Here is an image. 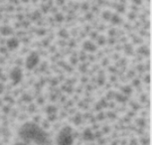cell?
<instances>
[{"instance_id": "13", "label": "cell", "mask_w": 152, "mask_h": 145, "mask_svg": "<svg viewBox=\"0 0 152 145\" xmlns=\"http://www.w3.org/2000/svg\"><path fill=\"white\" fill-rule=\"evenodd\" d=\"M97 41H99V45H104L105 44V38H104V37H99Z\"/></svg>"}, {"instance_id": "17", "label": "cell", "mask_w": 152, "mask_h": 145, "mask_svg": "<svg viewBox=\"0 0 152 145\" xmlns=\"http://www.w3.org/2000/svg\"><path fill=\"white\" fill-rule=\"evenodd\" d=\"M64 1H65V0H57V2H58L59 4H63V3H64Z\"/></svg>"}, {"instance_id": "11", "label": "cell", "mask_w": 152, "mask_h": 145, "mask_svg": "<svg viewBox=\"0 0 152 145\" xmlns=\"http://www.w3.org/2000/svg\"><path fill=\"white\" fill-rule=\"evenodd\" d=\"M111 15H113V14H111L110 11H104V12L102 13V18H104V20H110Z\"/></svg>"}, {"instance_id": "3", "label": "cell", "mask_w": 152, "mask_h": 145, "mask_svg": "<svg viewBox=\"0 0 152 145\" xmlns=\"http://www.w3.org/2000/svg\"><path fill=\"white\" fill-rule=\"evenodd\" d=\"M22 77H23V73H22V70L20 69L19 67H15L13 68L12 71L10 73V79L11 81L14 85H18L22 79Z\"/></svg>"}, {"instance_id": "19", "label": "cell", "mask_w": 152, "mask_h": 145, "mask_svg": "<svg viewBox=\"0 0 152 145\" xmlns=\"http://www.w3.org/2000/svg\"><path fill=\"white\" fill-rule=\"evenodd\" d=\"M21 1H22V2H24V3H27V2L29 1V0H21Z\"/></svg>"}, {"instance_id": "6", "label": "cell", "mask_w": 152, "mask_h": 145, "mask_svg": "<svg viewBox=\"0 0 152 145\" xmlns=\"http://www.w3.org/2000/svg\"><path fill=\"white\" fill-rule=\"evenodd\" d=\"M84 49L88 52H94L96 50V46L91 41H86L84 43Z\"/></svg>"}, {"instance_id": "14", "label": "cell", "mask_w": 152, "mask_h": 145, "mask_svg": "<svg viewBox=\"0 0 152 145\" xmlns=\"http://www.w3.org/2000/svg\"><path fill=\"white\" fill-rule=\"evenodd\" d=\"M0 52L1 53H6L7 52V48L5 47V48H0Z\"/></svg>"}, {"instance_id": "2", "label": "cell", "mask_w": 152, "mask_h": 145, "mask_svg": "<svg viewBox=\"0 0 152 145\" xmlns=\"http://www.w3.org/2000/svg\"><path fill=\"white\" fill-rule=\"evenodd\" d=\"M39 61H40V58H39L38 53L33 52L27 57L25 65H26V68L28 70H32L39 64Z\"/></svg>"}, {"instance_id": "12", "label": "cell", "mask_w": 152, "mask_h": 145, "mask_svg": "<svg viewBox=\"0 0 152 145\" xmlns=\"http://www.w3.org/2000/svg\"><path fill=\"white\" fill-rule=\"evenodd\" d=\"M55 20H56L57 22H62L63 20H64V16H63V14H60V13L56 14V15H55Z\"/></svg>"}, {"instance_id": "5", "label": "cell", "mask_w": 152, "mask_h": 145, "mask_svg": "<svg viewBox=\"0 0 152 145\" xmlns=\"http://www.w3.org/2000/svg\"><path fill=\"white\" fill-rule=\"evenodd\" d=\"M0 34L2 36H10L13 34V29L8 25H3V26L0 27Z\"/></svg>"}, {"instance_id": "16", "label": "cell", "mask_w": 152, "mask_h": 145, "mask_svg": "<svg viewBox=\"0 0 152 145\" xmlns=\"http://www.w3.org/2000/svg\"><path fill=\"white\" fill-rule=\"evenodd\" d=\"M132 1L134 2V3H136V4H140V3H141V0H132Z\"/></svg>"}, {"instance_id": "9", "label": "cell", "mask_w": 152, "mask_h": 145, "mask_svg": "<svg viewBox=\"0 0 152 145\" xmlns=\"http://www.w3.org/2000/svg\"><path fill=\"white\" fill-rule=\"evenodd\" d=\"M59 36L61 37V38H63V39H67L68 37H69V33H68V31H67V30L62 29V30H60Z\"/></svg>"}, {"instance_id": "18", "label": "cell", "mask_w": 152, "mask_h": 145, "mask_svg": "<svg viewBox=\"0 0 152 145\" xmlns=\"http://www.w3.org/2000/svg\"><path fill=\"white\" fill-rule=\"evenodd\" d=\"M145 81L147 82H150V77H149V76L146 77V79H145Z\"/></svg>"}, {"instance_id": "7", "label": "cell", "mask_w": 152, "mask_h": 145, "mask_svg": "<svg viewBox=\"0 0 152 145\" xmlns=\"http://www.w3.org/2000/svg\"><path fill=\"white\" fill-rule=\"evenodd\" d=\"M110 20H111V22H113V24H119L120 21H121L120 17L118 15H116V14H113L110 17Z\"/></svg>"}, {"instance_id": "8", "label": "cell", "mask_w": 152, "mask_h": 145, "mask_svg": "<svg viewBox=\"0 0 152 145\" xmlns=\"http://www.w3.org/2000/svg\"><path fill=\"white\" fill-rule=\"evenodd\" d=\"M121 90H122L121 92L124 95H130L131 93H132V90H131V87L129 86H126L124 87H122Z\"/></svg>"}, {"instance_id": "15", "label": "cell", "mask_w": 152, "mask_h": 145, "mask_svg": "<svg viewBox=\"0 0 152 145\" xmlns=\"http://www.w3.org/2000/svg\"><path fill=\"white\" fill-rule=\"evenodd\" d=\"M3 93V85L2 84H0V95Z\"/></svg>"}, {"instance_id": "20", "label": "cell", "mask_w": 152, "mask_h": 145, "mask_svg": "<svg viewBox=\"0 0 152 145\" xmlns=\"http://www.w3.org/2000/svg\"><path fill=\"white\" fill-rule=\"evenodd\" d=\"M1 75H2V69L0 68V76H1Z\"/></svg>"}, {"instance_id": "1", "label": "cell", "mask_w": 152, "mask_h": 145, "mask_svg": "<svg viewBox=\"0 0 152 145\" xmlns=\"http://www.w3.org/2000/svg\"><path fill=\"white\" fill-rule=\"evenodd\" d=\"M114 109L96 103L94 111L74 109L65 102L54 113L38 112V107L13 109L0 106V145H151L147 116L130 110L119 115Z\"/></svg>"}, {"instance_id": "4", "label": "cell", "mask_w": 152, "mask_h": 145, "mask_svg": "<svg viewBox=\"0 0 152 145\" xmlns=\"http://www.w3.org/2000/svg\"><path fill=\"white\" fill-rule=\"evenodd\" d=\"M19 47V40L17 38H10L6 41V48L8 50L13 51Z\"/></svg>"}, {"instance_id": "10", "label": "cell", "mask_w": 152, "mask_h": 145, "mask_svg": "<svg viewBox=\"0 0 152 145\" xmlns=\"http://www.w3.org/2000/svg\"><path fill=\"white\" fill-rule=\"evenodd\" d=\"M138 52H139L140 54H142V55H145V56H147L148 54H149V51H148L147 47H146V46L140 47V48H139V50H138Z\"/></svg>"}]
</instances>
